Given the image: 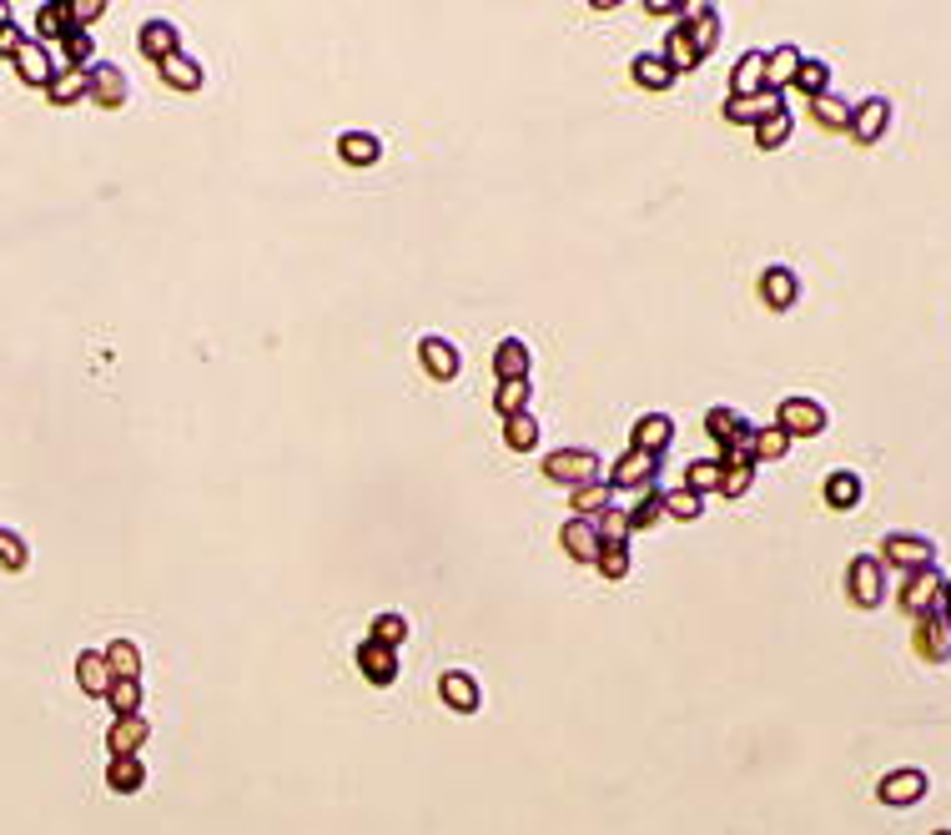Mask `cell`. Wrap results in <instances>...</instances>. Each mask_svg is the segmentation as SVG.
<instances>
[{
    "instance_id": "14",
    "label": "cell",
    "mask_w": 951,
    "mask_h": 835,
    "mask_svg": "<svg viewBox=\"0 0 951 835\" xmlns=\"http://www.w3.org/2000/svg\"><path fill=\"white\" fill-rule=\"evenodd\" d=\"M559 544H564V554H569V559H579V564H594V559H600V548H604L594 519H579V513H574V519L559 529Z\"/></svg>"
},
{
    "instance_id": "9",
    "label": "cell",
    "mask_w": 951,
    "mask_h": 835,
    "mask_svg": "<svg viewBox=\"0 0 951 835\" xmlns=\"http://www.w3.org/2000/svg\"><path fill=\"white\" fill-rule=\"evenodd\" d=\"M912 644H916V654H922L926 665H947V659H951V629H947V619H941L937 609L916 614Z\"/></svg>"
},
{
    "instance_id": "10",
    "label": "cell",
    "mask_w": 951,
    "mask_h": 835,
    "mask_svg": "<svg viewBox=\"0 0 951 835\" xmlns=\"http://www.w3.org/2000/svg\"><path fill=\"white\" fill-rule=\"evenodd\" d=\"M775 111H785V96L770 92V86L760 96H725V121H735V126H760Z\"/></svg>"
},
{
    "instance_id": "12",
    "label": "cell",
    "mask_w": 951,
    "mask_h": 835,
    "mask_svg": "<svg viewBox=\"0 0 951 835\" xmlns=\"http://www.w3.org/2000/svg\"><path fill=\"white\" fill-rule=\"evenodd\" d=\"M679 26L690 31V40L700 46V56L715 51V40H720V11H715V5H705V0H685V5H679Z\"/></svg>"
},
{
    "instance_id": "39",
    "label": "cell",
    "mask_w": 951,
    "mask_h": 835,
    "mask_svg": "<svg viewBox=\"0 0 951 835\" xmlns=\"http://www.w3.org/2000/svg\"><path fill=\"white\" fill-rule=\"evenodd\" d=\"M610 483H579V488H574V513H579V519H600L604 509H610Z\"/></svg>"
},
{
    "instance_id": "38",
    "label": "cell",
    "mask_w": 951,
    "mask_h": 835,
    "mask_svg": "<svg viewBox=\"0 0 951 835\" xmlns=\"http://www.w3.org/2000/svg\"><path fill=\"white\" fill-rule=\"evenodd\" d=\"M660 513H665V488L650 483V488H639V504L629 509V529H654Z\"/></svg>"
},
{
    "instance_id": "28",
    "label": "cell",
    "mask_w": 951,
    "mask_h": 835,
    "mask_svg": "<svg viewBox=\"0 0 951 835\" xmlns=\"http://www.w3.org/2000/svg\"><path fill=\"white\" fill-rule=\"evenodd\" d=\"M766 92V51H745L730 71V96H760Z\"/></svg>"
},
{
    "instance_id": "1",
    "label": "cell",
    "mask_w": 951,
    "mask_h": 835,
    "mask_svg": "<svg viewBox=\"0 0 951 835\" xmlns=\"http://www.w3.org/2000/svg\"><path fill=\"white\" fill-rule=\"evenodd\" d=\"M846 594L856 609H876V604L887 600V564H881V554H856V559H851Z\"/></svg>"
},
{
    "instance_id": "47",
    "label": "cell",
    "mask_w": 951,
    "mask_h": 835,
    "mask_svg": "<svg viewBox=\"0 0 951 835\" xmlns=\"http://www.w3.org/2000/svg\"><path fill=\"white\" fill-rule=\"evenodd\" d=\"M594 529H600V544H629V534H635L629 529V509H614V504L594 519Z\"/></svg>"
},
{
    "instance_id": "53",
    "label": "cell",
    "mask_w": 951,
    "mask_h": 835,
    "mask_svg": "<svg viewBox=\"0 0 951 835\" xmlns=\"http://www.w3.org/2000/svg\"><path fill=\"white\" fill-rule=\"evenodd\" d=\"M106 0H65V26L71 31H86L92 21H101Z\"/></svg>"
},
{
    "instance_id": "56",
    "label": "cell",
    "mask_w": 951,
    "mask_h": 835,
    "mask_svg": "<svg viewBox=\"0 0 951 835\" xmlns=\"http://www.w3.org/2000/svg\"><path fill=\"white\" fill-rule=\"evenodd\" d=\"M941 619H947V629H951V579H947V589H941Z\"/></svg>"
},
{
    "instance_id": "46",
    "label": "cell",
    "mask_w": 951,
    "mask_h": 835,
    "mask_svg": "<svg viewBox=\"0 0 951 835\" xmlns=\"http://www.w3.org/2000/svg\"><path fill=\"white\" fill-rule=\"evenodd\" d=\"M106 705L117 710V715H142V679H117L106 690Z\"/></svg>"
},
{
    "instance_id": "17",
    "label": "cell",
    "mask_w": 951,
    "mask_h": 835,
    "mask_svg": "<svg viewBox=\"0 0 951 835\" xmlns=\"http://www.w3.org/2000/svg\"><path fill=\"white\" fill-rule=\"evenodd\" d=\"M438 694H444V705H448V710H458V715H473V710L483 705L479 679H473L469 669H448V675L438 679Z\"/></svg>"
},
{
    "instance_id": "20",
    "label": "cell",
    "mask_w": 951,
    "mask_h": 835,
    "mask_svg": "<svg viewBox=\"0 0 951 835\" xmlns=\"http://www.w3.org/2000/svg\"><path fill=\"white\" fill-rule=\"evenodd\" d=\"M705 433H710V438H715L720 448H730V444H741V438H750V423H745V413L741 408H730V403H720V408H710V413H705Z\"/></svg>"
},
{
    "instance_id": "31",
    "label": "cell",
    "mask_w": 951,
    "mask_h": 835,
    "mask_svg": "<svg viewBox=\"0 0 951 835\" xmlns=\"http://www.w3.org/2000/svg\"><path fill=\"white\" fill-rule=\"evenodd\" d=\"M338 157L348 161V167H373V161L383 157V142L373 136V131H342V136H338Z\"/></svg>"
},
{
    "instance_id": "11",
    "label": "cell",
    "mask_w": 951,
    "mask_h": 835,
    "mask_svg": "<svg viewBox=\"0 0 951 835\" xmlns=\"http://www.w3.org/2000/svg\"><path fill=\"white\" fill-rule=\"evenodd\" d=\"M891 126V101L887 96H866L860 106H851V136H856L860 146H871L881 142Z\"/></svg>"
},
{
    "instance_id": "49",
    "label": "cell",
    "mask_w": 951,
    "mask_h": 835,
    "mask_svg": "<svg viewBox=\"0 0 951 835\" xmlns=\"http://www.w3.org/2000/svg\"><path fill=\"white\" fill-rule=\"evenodd\" d=\"M700 509H705V498L695 494V488H665V513L670 519H700Z\"/></svg>"
},
{
    "instance_id": "7",
    "label": "cell",
    "mask_w": 951,
    "mask_h": 835,
    "mask_svg": "<svg viewBox=\"0 0 951 835\" xmlns=\"http://www.w3.org/2000/svg\"><path fill=\"white\" fill-rule=\"evenodd\" d=\"M86 96H92L96 106H106V111H121V106H127V96H131L127 71H121V65H111V61H96L92 71H86Z\"/></svg>"
},
{
    "instance_id": "54",
    "label": "cell",
    "mask_w": 951,
    "mask_h": 835,
    "mask_svg": "<svg viewBox=\"0 0 951 835\" xmlns=\"http://www.w3.org/2000/svg\"><path fill=\"white\" fill-rule=\"evenodd\" d=\"M26 40H31V36H26V31H21V26H15V21H11V26H0V56H11V61H15Z\"/></svg>"
},
{
    "instance_id": "30",
    "label": "cell",
    "mask_w": 951,
    "mask_h": 835,
    "mask_svg": "<svg viewBox=\"0 0 951 835\" xmlns=\"http://www.w3.org/2000/svg\"><path fill=\"white\" fill-rule=\"evenodd\" d=\"M660 56H665V61H670V71H675V76H679V71H695V65L705 61V56H700V46H695V40H690V31L679 26V21H675V26H670V36H665V46H660Z\"/></svg>"
},
{
    "instance_id": "34",
    "label": "cell",
    "mask_w": 951,
    "mask_h": 835,
    "mask_svg": "<svg viewBox=\"0 0 951 835\" xmlns=\"http://www.w3.org/2000/svg\"><path fill=\"white\" fill-rule=\"evenodd\" d=\"M750 453H756V463H781V458L791 453V433L766 423V428L750 433Z\"/></svg>"
},
{
    "instance_id": "26",
    "label": "cell",
    "mask_w": 951,
    "mask_h": 835,
    "mask_svg": "<svg viewBox=\"0 0 951 835\" xmlns=\"http://www.w3.org/2000/svg\"><path fill=\"white\" fill-rule=\"evenodd\" d=\"M821 494H826V504H831L835 513H846V509H856L860 498H866V488H860V479L851 469H831V473H826V483H821Z\"/></svg>"
},
{
    "instance_id": "5",
    "label": "cell",
    "mask_w": 951,
    "mask_h": 835,
    "mask_svg": "<svg viewBox=\"0 0 951 835\" xmlns=\"http://www.w3.org/2000/svg\"><path fill=\"white\" fill-rule=\"evenodd\" d=\"M775 428H785L791 438H816V433H826V403H816L806 392H791L775 408Z\"/></svg>"
},
{
    "instance_id": "48",
    "label": "cell",
    "mask_w": 951,
    "mask_h": 835,
    "mask_svg": "<svg viewBox=\"0 0 951 835\" xmlns=\"http://www.w3.org/2000/svg\"><path fill=\"white\" fill-rule=\"evenodd\" d=\"M791 126H795L791 111H775L770 121H760V126H756V146H760V152H775V146H785V142H791Z\"/></svg>"
},
{
    "instance_id": "25",
    "label": "cell",
    "mask_w": 951,
    "mask_h": 835,
    "mask_svg": "<svg viewBox=\"0 0 951 835\" xmlns=\"http://www.w3.org/2000/svg\"><path fill=\"white\" fill-rule=\"evenodd\" d=\"M529 367H534V353H529V342H523V338H504V342L494 348V373H498V383L529 378Z\"/></svg>"
},
{
    "instance_id": "2",
    "label": "cell",
    "mask_w": 951,
    "mask_h": 835,
    "mask_svg": "<svg viewBox=\"0 0 951 835\" xmlns=\"http://www.w3.org/2000/svg\"><path fill=\"white\" fill-rule=\"evenodd\" d=\"M926 790H931V775H926L922 765H901V771H887L876 780V800L891 810H906V806H916V800H926Z\"/></svg>"
},
{
    "instance_id": "35",
    "label": "cell",
    "mask_w": 951,
    "mask_h": 835,
    "mask_svg": "<svg viewBox=\"0 0 951 835\" xmlns=\"http://www.w3.org/2000/svg\"><path fill=\"white\" fill-rule=\"evenodd\" d=\"M101 654H106V665H111V679H142V650H136V640H111Z\"/></svg>"
},
{
    "instance_id": "44",
    "label": "cell",
    "mask_w": 951,
    "mask_h": 835,
    "mask_svg": "<svg viewBox=\"0 0 951 835\" xmlns=\"http://www.w3.org/2000/svg\"><path fill=\"white\" fill-rule=\"evenodd\" d=\"M36 31H40V40L46 46H56V40L65 36V0H46V5H36Z\"/></svg>"
},
{
    "instance_id": "41",
    "label": "cell",
    "mask_w": 951,
    "mask_h": 835,
    "mask_svg": "<svg viewBox=\"0 0 951 835\" xmlns=\"http://www.w3.org/2000/svg\"><path fill=\"white\" fill-rule=\"evenodd\" d=\"M368 640L388 644V650H404V644H408V619L398 609H383L378 619H373V634H368Z\"/></svg>"
},
{
    "instance_id": "24",
    "label": "cell",
    "mask_w": 951,
    "mask_h": 835,
    "mask_svg": "<svg viewBox=\"0 0 951 835\" xmlns=\"http://www.w3.org/2000/svg\"><path fill=\"white\" fill-rule=\"evenodd\" d=\"M800 61H806V51L791 46V40H785V46H770L766 51V86L770 92H785L795 81V71H800Z\"/></svg>"
},
{
    "instance_id": "43",
    "label": "cell",
    "mask_w": 951,
    "mask_h": 835,
    "mask_svg": "<svg viewBox=\"0 0 951 835\" xmlns=\"http://www.w3.org/2000/svg\"><path fill=\"white\" fill-rule=\"evenodd\" d=\"M791 86H800L806 96H821V92H831V65L821 61V56H806L800 61V71H795V81Z\"/></svg>"
},
{
    "instance_id": "22",
    "label": "cell",
    "mask_w": 951,
    "mask_h": 835,
    "mask_svg": "<svg viewBox=\"0 0 951 835\" xmlns=\"http://www.w3.org/2000/svg\"><path fill=\"white\" fill-rule=\"evenodd\" d=\"M670 438H675V418L670 413H645L629 433V448H645V453H665Z\"/></svg>"
},
{
    "instance_id": "29",
    "label": "cell",
    "mask_w": 951,
    "mask_h": 835,
    "mask_svg": "<svg viewBox=\"0 0 951 835\" xmlns=\"http://www.w3.org/2000/svg\"><path fill=\"white\" fill-rule=\"evenodd\" d=\"M629 76H635L639 86H650V92H670V86H675V71H670V61L660 51H639L635 61H629Z\"/></svg>"
},
{
    "instance_id": "37",
    "label": "cell",
    "mask_w": 951,
    "mask_h": 835,
    "mask_svg": "<svg viewBox=\"0 0 951 835\" xmlns=\"http://www.w3.org/2000/svg\"><path fill=\"white\" fill-rule=\"evenodd\" d=\"M529 398H534V383H529V378H508V383H498V392H494L498 418L529 413Z\"/></svg>"
},
{
    "instance_id": "8",
    "label": "cell",
    "mask_w": 951,
    "mask_h": 835,
    "mask_svg": "<svg viewBox=\"0 0 951 835\" xmlns=\"http://www.w3.org/2000/svg\"><path fill=\"white\" fill-rule=\"evenodd\" d=\"M941 589H947V574L941 569H922V574H906V584H901V609L912 614H931V609H941Z\"/></svg>"
},
{
    "instance_id": "6",
    "label": "cell",
    "mask_w": 951,
    "mask_h": 835,
    "mask_svg": "<svg viewBox=\"0 0 951 835\" xmlns=\"http://www.w3.org/2000/svg\"><path fill=\"white\" fill-rule=\"evenodd\" d=\"M660 458L665 453H645V448H625L610 469V488H650L660 479Z\"/></svg>"
},
{
    "instance_id": "23",
    "label": "cell",
    "mask_w": 951,
    "mask_h": 835,
    "mask_svg": "<svg viewBox=\"0 0 951 835\" xmlns=\"http://www.w3.org/2000/svg\"><path fill=\"white\" fill-rule=\"evenodd\" d=\"M76 685L92 694V700H106V690H111L117 679H111V665H106L101 650H81L76 654Z\"/></svg>"
},
{
    "instance_id": "52",
    "label": "cell",
    "mask_w": 951,
    "mask_h": 835,
    "mask_svg": "<svg viewBox=\"0 0 951 835\" xmlns=\"http://www.w3.org/2000/svg\"><path fill=\"white\" fill-rule=\"evenodd\" d=\"M594 569H600L604 579H625L629 574V544H604L600 559H594Z\"/></svg>"
},
{
    "instance_id": "21",
    "label": "cell",
    "mask_w": 951,
    "mask_h": 835,
    "mask_svg": "<svg viewBox=\"0 0 951 835\" xmlns=\"http://www.w3.org/2000/svg\"><path fill=\"white\" fill-rule=\"evenodd\" d=\"M418 363L429 367V378H438V383L458 378V348L448 338H423L418 342Z\"/></svg>"
},
{
    "instance_id": "32",
    "label": "cell",
    "mask_w": 951,
    "mask_h": 835,
    "mask_svg": "<svg viewBox=\"0 0 951 835\" xmlns=\"http://www.w3.org/2000/svg\"><path fill=\"white\" fill-rule=\"evenodd\" d=\"M810 117L826 131H851V101L835 92H821V96H810Z\"/></svg>"
},
{
    "instance_id": "57",
    "label": "cell",
    "mask_w": 951,
    "mask_h": 835,
    "mask_svg": "<svg viewBox=\"0 0 951 835\" xmlns=\"http://www.w3.org/2000/svg\"><path fill=\"white\" fill-rule=\"evenodd\" d=\"M0 26H11V5H0Z\"/></svg>"
},
{
    "instance_id": "33",
    "label": "cell",
    "mask_w": 951,
    "mask_h": 835,
    "mask_svg": "<svg viewBox=\"0 0 951 835\" xmlns=\"http://www.w3.org/2000/svg\"><path fill=\"white\" fill-rule=\"evenodd\" d=\"M106 785H111V790H117V796H136V790H142L146 785V765L136 755H121V760H111V765H106Z\"/></svg>"
},
{
    "instance_id": "18",
    "label": "cell",
    "mask_w": 951,
    "mask_h": 835,
    "mask_svg": "<svg viewBox=\"0 0 951 835\" xmlns=\"http://www.w3.org/2000/svg\"><path fill=\"white\" fill-rule=\"evenodd\" d=\"M152 740V725L142 715H117V725L106 730V745H111V760L121 755H142V745Z\"/></svg>"
},
{
    "instance_id": "15",
    "label": "cell",
    "mask_w": 951,
    "mask_h": 835,
    "mask_svg": "<svg viewBox=\"0 0 951 835\" xmlns=\"http://www.w3.org/2000/svg\"><path fill=\"white\" fill-rule=\"evenodd\" d=\"M157 76L167 81L171 92H202V81H207V71H202V61L196 56H186V51H171L167 61H157Z\"/></svg>"
},
{
    "instance_id": "27",
    "label": "cell",
    "mask_w": 951,
    "mask_h": 835,
    "mask_svg": "<svg viewBox=\"0 0 951 835\" xmlns=\"http://www.w3.org/2000/svg\"><path fill=\"white\" fill-rule=\"evenodd\" d=\"M15 71H21V81H26V86H40V92H46V86H51V76H56V61H51V51H46V46L26 40V46H21V56H15Z\"/></svg>"
},
{
    "instance_id": "50",
    "label": "cell",
    "mask_w": 951,
    "mask_h": 835,
    "mask_svg": "<svg viewBox=\"0 0 951 835\" xmlns=\"http://www.w3.org/2000/svg\"><path fill=\"white\" fill-rule=\"evenodd\" d=\"M26 559H31V548H26V538L15 534V529H5L0 523V569H26Z\"/></svg>"
},
{
    "instance_id": "45",
    "label": "cell",
    "mask_w": 951,
    "mask_h": 835,
    "mask_svg": "<svg viewBox=\"0 0 951 835\" xmlns=\"http://www.w3.org/2000/svg\"><path fill=\"white\" fill-rule=\"evenodd\" d=\"M720 473H725V469H720V458H695L690 469H685V488H695L700 498L710 494V488L720 494Z\"/></svg>"
},
{
    "instance_id": "4",
    "label": "cell",
    "mask_w": 951,
    "mask_h": 835,
    "mask_svg": "<svg viewBox=\"0 0 951 835\" xmlns=\"http://www.w3.org/2000/svg\"><path fill=\"white\" fill-rule=\"evenodd\" d=\"M544 473L554 483H569V488H579V483H594L600 479V453L594 448H554V453L544 458Z\"/></svg>"
},
{
    "instance_id": "42",
    "label": "cell",
    "mask_w": 951,
    "mask_h": 835,
    "mask_svg": "<svg viewBox=\"0 0 951 835\" xmlns=\"http://www.w3.org/2000/svg\"><path fill=\"white\" fill-rule=\"evenodd\" d=\"M61 56H65V65H81V71H92V51H96V40H92V31H65L61 40ZM51 51V46H46Z\"/></svg>"
},
{
    "instance_id": "51",
    "label": "cell",
    "mask_w": 951,
    "mask_h": 835,
    "mask_svg": "<svg viewBox=\"0 0 951 835\" xmlns=\"http://www.w3.org/2000/svg\"><path fill=\"white\" fill-rule=\"evenodd\" d=\"M720 494L725 498H741V494H750V479H756V463H720Z\"/></svg>"
},
{
    "instance_id": "40",
    "label": "cell",
    "mask_w": 951,
    "mask_h": 835,
    "mask_svg": "<svg viewBox=\"0 0 951 835\" xmlns=\"http://www.w3.org/2000/svg\"><path fill=\"white\" fill-rule=\"evenodd\" d=\"M504 444L514 448V453H529V448L539 444V418H534V413L504 418Z\"/></svg>"
},
{
    "instance_id": "55",
    "label": "cell",
    "mask_w": 951,
    "mask_h": 835,
    "mask_svg": "<svg viewBox=\"0 0 951 835\" xmlns=\"http://www.w3.org/2000/svg\"><path fill=\"white\" fill-rule=\"evenodd\" d=\"M679 5H685V0H645L650 15H679Z\"/></svg>"
},
{
    "instance_id": "19",
    "label": "cell",
    "mask_w": 951,
    "mask_h": 835,
    "mask_svg": "<svg viewBox=\"0 0 951 835\" xmlns=\"http://www.w3.org/2000/svg\"><path fill=\"white\" fill-rule=\"evenodd\" d=\"M358 669L368 675V685H393L398 679V650H388L378 640H363L358 644Z\"/></svg>"
},
{
    "instance_id": "16",
    "label": "cell",
    "mask_w": 951,
    "mask_h": 835,
    "mask_svg": "<svg viewBox=\"0 0 951 835\" xmlns=\"http://www.w3.org/2000/svg\"><path fill=\"white\" fill-rule=\"evenodd\" d=\"M136 46H142L146 61H167L171 51H182V31L171 26L167 15H157V21H146V26L136 31Z\"/></svg>"
},
{
    "instance_id": "58",
    "label": "cell",
    "mask_w": 951,
    "mask_h": 835,
    "mask_svg": "<svg viewBox=\"0 0 951 835\" xmlns=\"http://www.w3.org/2000/svg\"><path fill=\"white\" fill-rule=\"evenodd\" d=\"M931 835H951V831H931Z\"/></svg>"
},
{
    "instance_id": "13",
    "label": "cell",
    "mask_w": 951,
    "mask_h": 835,
    "mask_svg": "<svg viewBox=\"0 0 951 835\" xmlns=\"http://www.w3.org/2000/svg\"><path fill=\"white\" fill-rule=\"evenodd\" d=\"M795 298H800V277L791 267H766L760 273V302H766L770 313H791Z\"/></svg>"
},
{
    "instance_id": "36",
    "label": "cell",
    "mask_w": 951,
    "mask_h": 835,
    "mask_svg": "<svg viewBox=\"0 0 951 835\" xmlns=\"http://www.w3.org/2000/svg\"><path fill=\"white\" fill-rule=\"evenodd\" d=\"M46 96H51L56 106L81 101V96H86V71H81V65H56V76H51V86H46Z\"/></svg>"
},
{
    "instance_id": "3",
    "label": "cell",
    "mask_w": 951,
    "mask_h": 835,
    "mask_svg": "<svg viewBox=\"0 0 951 835\" xmlns=\"http://www.w3.org/2000/svg\"><path fill=\"white\" fill-rule=\"evenodd\" d=\"M881 564L906 569V574H922V569H937V544L922 538V534H887V544H881Z\"/></svg>"
}]
</instances>
